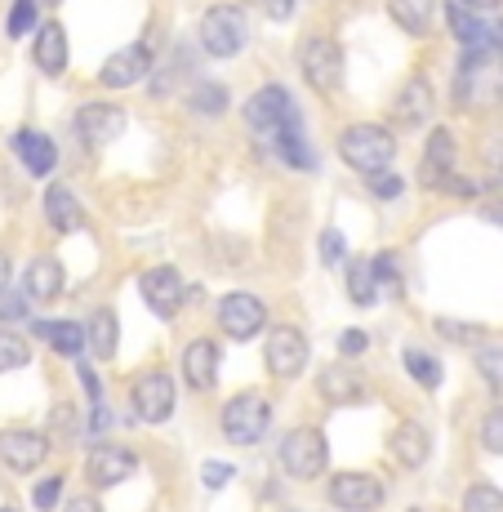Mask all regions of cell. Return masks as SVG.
<instances>
[{
    "mask_svg": "<svg viewBox=\"0 0 503 512\" xmlns=\"http://www.w3.org/2000/svg\"><path fill=\"white\" fill-rule=\"evenodd\" d=\"M14 152L23 156L27 174H36V179L54 174V165H58V147H54V139H49V134H41V130H18V134H14Z\"/></svg>",
    "mask_w": 503,
    "mask_h": 512,
    "instance_id": "cell-20",
    "label": "cell"
},
{
    "mask_svg": "<svg viewBox=\"0 0 503 512\" xmlns=\"http://www.w3.org/2000/svg\"><path fill=\"white\" fill-rule=\"evenodd\" d=\"M201 481H205V486H210V490L228 486V481H232V464H214V459H210V464L201 468Z\"/></svg>",
    "mask_w": 503,
    "mask_h": 512,
    "instance_id": "cell-41",
    "label": "cell"
},
{
    "mask_svg": "<svg viewBox=\"0 0 503 512\" xmlns=\"http://www.w3.org/2000/svg\"><path fill=\"white\" fill-rule=\"evenodd\" d=\"M370 192L379 196V201H392V196H401V179H397V174H388V170L370 174Z\"/></svg>",
    "mask_w": 503,
    "mask_h": 512,
    "instance_id": "cell-39",
    "label": "cell"
},
{
    "mask_svg": "<svg viewBox=\"0 0 503 512\" xmlns=\"http://www.w3.org/2000/svg\"><path fill=\"white\" fill-rule=\"evenodd\" d=\"M49 459V437L32 428H5L0 432V464L9 472H36Z\"/></svg>",
    "mask_w": 503,
    "mask_h": 512,
    "instance_id": "cell-11",
    "label": "cell"
},
{
    "mask_svg": "<svg viewBox=\"0 0 503 512\" xmlns=\"http://www.w3.org/2000/svg\"><path fill=\"white\" fill-rule=\"evenodd\" d=\"M147 72H152V49L147 45H125L103 63L98 85H103V90H130V85H138Z\"/></svg>",
    "mask_w": 503,
    "mask_h": 512,
    "instance_id": "cell-13",
    "label": "cell"
},
{
    "mask_svg": "<svg viewBox=\"0 0 503 512\" xmlns=\"http://www.w3.org/2000/svg\"><path fill=\"white\" fill-rule=\"evenodd\" d=\"M58 495H63V477H45V481H41V486H36V490H32V504H36V508H41V512H49V508H54V504H58Z\"/></svg>",
    "mask_w": 503,
    "mask_h": 512,
    "instance_id": "cell-38",
    "label": "cell"
},
{
    "mask_svg": "<svg viewBox=\"0 0 503 512\" xmlns=\"http://www.w3.org/2000/svg\"><path fill=\"white\" fill-rule=\"evenodd\" d=\"M437 330L446 334V339H481L477 326H455V321H437Z\"/></svg>",
    "mask_w": 503,
    "mask_h": 512,
    "instance_id": "cell-43",
    "label": "cell"
},
{
    "mask_svg": "<svg viewBox=\"0 0 503 512\" xmlns=\"http://www.w3.org/2000/svg\"><path fill=\"white\" fill-rule=\"evenodd\" d=\"M374 268V281L379 285H388L392 294H401V277H397V259H392V254H379V259L370 263Z\"/></svg>",
    "mask_w": 503,
    "mask_h": 512,
    "instance_id": "cell-37",
    "label": "cell"
},
{
    "mask_svg": "<svg viewBox=\"0 0 503 512\" xmlns=\"http://www.w3.org/2000/svg\"><path fill=\"white\" fill-rule=\"evenodd\" d=\"M299 72L317 94H334L343 85V49L334 36H308L299 49Z\"/></svg>",
    "mask_w": 503,
    "mask_h": 512,
    "instance_id": "cell-7",
    "label": "cell"
},
{
    "mask_svg": "<svg viewBox=\"0 0 503 512\" xmlns=\"http://www.w3.org/2000/svg\"><path fill=\"white\" fill-rule=\"evenodd\" d=\"M455 103L468 112L503 103V49H463L455 67Z\"/></svg>",
    "mask_w": 503,
    "mask_h": 512,
    "instance_id": "cell-1",
    "label": "cell"
},
{
    "mask_svg": "<svg viewBox=\"0 0 503 512\" xmlns=\"http://www.w3.org/2000/svg\"><path fill=\"white\" fill-rule=\"evenodd\" d=\"M388 14H392V23L406 27L410 36H428L437 0H388Z\"/></svg>",
    "mask_w": 503,
    "mask_h": 512,
    "instance_id": "cell-27",
    "label": "cell"
},
{
    "mask_svg": "<svg viewBox=\"0 0 503 512\" xmlns=\"http://www.w3.org/2000/svg\"><path fill=\"white\" fill-rule=\"evenodd\" d=\"M36 339H45L58 357H81V348H90V334L76 321H36L32 326Z\"/></svg>",
    "mask_w": 503,
    "mask_h": 512,
    "instance_id": "cell-25",
    "label": "cell"
},
{
    "mask_svg": "<svg viewBox=\"0 0 503 512\" xmlns=\"http://www.w3.org/2000/svg\"><path fill=\"white\" fill-rule=\"evenodd\" d=\"M406 370H410L414 383H423V388H441V361L428 357V352L406 348Z\"/></svg>",
    "mask_w": 503,
    "mask_h": 512,
    "instance_id": "cell-30",
    "label": "cell"
},
{
    "mask_svg": "<svg viewBox=\"0 0 503 512\" xmlns=\"http://www.w3.org/2000/svg\"><path fill=\"white\" fill-rule=\"evenodd\" d=\"M477 370L490 388H503V348H477Z\"/></svg>",
    "mask_w": 503,
    "mask_h": 512,
    "instance_id": "cell-35",
    "label": "cell"
},
{
    "mask_svg": "<svg viewBox=\"0 0 503 512\" xmlns=\"http://www.w3.org/2000/svg\"><path fill=\"white\" fill-rule=\"evenodd\" d=\"M134 468H138L134 450H125V446H94L90 450V464H85V477H90L94 490H112V486H121L125 477H134Z\"/></svg>",
    "mask_w": 503,
    "mask_h": 512,
    "instance_id": "cell-14",
    "label": "cell"
},
{
    "mask_svg": "<svg viewBox=\"0 0 503 512\" xmlns=\"http://www.w3.org/2000/svg\"><path fill=\"white\" fill-rule=\"evenodd\" d=\"M366 348H370V334H366V330H343V339H339V352H343V357H361Z\"/></svg>",
    "mask_w": 503,
    "mask_h": 512,
    "instance_id": "cell-40",
    "label": "cell"
},
{
    "mask_svg": "<svg viewBox=\"0 0 503 512\" xmlns=\"http://www.w3.org/2000/svg\"><path fill=\"white\" fill-rule=\"evenodd\" d=\"M348 294H352V303H361V308H370V303H374L379 281H374L370 263H352V268H348Z\"/></svg>",
    "mask_w": 503,
    "mask_h": 512,
    "instance_id": "cell-31",
    "label": "cell"
},
{
    "mask_svg": "<svg viewBox=\"0 0 503 512\" xmlns=\"http://www.w3.org/2000/svg\"><path fill=\"white\" fill-rule=\"evenodd\" d=\"M272 152L281 156V161L290 165V170H312V165H317V152H312L308 139H303V121H299V125H290V130H285L281 139L272 143Z\"/></svg>",
    "mask_w": 503,
    "mask_h": 512,
    "instance_id": "cell-28",
    "label": "cell"
},
{
    "mask_svg": "<svg viewBox=\"0 0 503 512\" xmlns=\"http://www.w3.org/2000/svg\"><path fill=\"white\" fill-rule=\"evenodd\" d=\"M330 504L343 512H374L383 504V486L370 472H339L330 477Z\"/></svg>",
    "mask_w": 503,
    "mask_h": 512,
    "instance_id": "cell-12",
    "label": "cell"
},
{
    "mask_svg": "<svg viewBox=\"0 0 503 512\" xmlns=\"http://www.w3.org/2000/svg\"><path fill=\"white\" fill-rule=\"evenodd\" d=\"M45 5H63V0H45Z\"/></svg>",
    "mask_w": 503,
    "mask_h": 512,
    "instance_id": "cell-51",
    "label": "cell"
},
{
    "mask_svg": "<svg viewBox=\"0 0 503 512\" xmlns=\"http://www.w3.org/2000/svg\"><path fill=\"white\" fill-rule=\"evenodd\" d=\"M36 14H41V0H14V5H9V23H5V32L14 36H27V32H36Z\"/></svg>",
    "mask_w": 503,
    "mask_h": 512,
    "instance_id": "cell-32",
    "label": "cell"
},
{
    "mask_svg": "<svg viewBox=\"0 0 503 512\" xmlns=\"http://www.w3.org/2000/svg\"><path fill=\"white\" fill-rule=\"evenodd\" d=\"M459 5H468V9H499L503 0H459Z\"/></svg>",
    "mask_w": 503,
    "mask_h": 512,
    "instance_id": "cell-48",
    "label": "cell"
},
{
    "mask_svg": "<svg viewBox=\"0 0 503 512\" xmlns=\"http://www.w3.org/2000/svg\"><path fill=\"white\" fill-rule=\"evenodd\" d=\"M23 294L36 303H49L63 294V263L49 259V254H41V259L27 263V277H23Z\"/></svg>",
    "mask_w": 503,
    "mask_h": 512,
    "instance_id": "cell-22",
    "label": "cell"
},
{
    "mask_svg": "<svg viewBox=\"0 0 503 512\" xmlns=\"http://www.w3.org/2000/svg\"><path fill=\"white\" fill-rule=\"evenodd\" d=\"M388 450H392V459H397L401 468L414 472V468L428 464V455H432V437H428V428H419V423H410V419H406L397 432H392Z\"/></svg>",
    "mask_w": 503,
    "mask_h": 512,
    "instance_id": "cell-18",
    "label": "cell"
},
{
    "mask_svg": "<svg viewBox=\"0 0 503 512\" xmlns=\"http://www.w3.org/2000/svg\"><path fill=\"white\" fill-rule=\"evenodd\" d=\"M486 219H495V223H503V201L495 205V210H486Z\"/></svg>",
    "mask_w": 503,
    "mask_h": 512,
    "instance_id": "cell-50",
    "label": "cell"
},
{
    "mask_svg": "<svg viewBox=\"0 0 503 512\" xmlns=\"http://www.w3.org/2000/svg\"><path fill=\"white\" fill-rule=\"evenodd\" d=\"M463 512H503V490H495V486H472L468 495H463Z\"/></svg>",
    "mask_w": 503,
    "mask_h": 512,
    "instance_id": "cell-34",
    "label": "cell"
},
{
    "mask_svg": "<svg viewBox=\"0 0 503 512\" xmlns=\"http://www.w3.org/2000/svg\"><path fill=\"white\" fill-rule=\"evenodd\" d=\"M85 334H90V352L98 361H112L116 357V343H121V321H116L112 308H98L90 317V326H85Z\"/></svg>",
    "mask_w": 503,
    "mask_h": 512,
    "instance_id": "cell-26",
    "label": "cell"
},
{
    "mask_svg": "<svg viewBox=\"0 0 503 512\" xmlns=\"http://www.w3.org/2000/svg\"><path fill=\"white\" fill-rule=\"evenodd\" d=\"M432 112V85L428 76H410L406 85H401L397 103H392V116H397L401 125H423Z\"/></svg>",
    "mask_w": 503,
    "mask_h": 512,
    "instance_id": "cell-23",
    "label": "cell"
},
{
    "mask_svg": "<svg viewBox=\"0 0 503 512\" xmlns=\"http://www.w3.org/2000/svg\"><path fill=\"white\" fill-rule=\"evenodd\" d=\"M183 379L192 392H210L219 379V343L214 339H192L183 352Z\"/></svg>",
    "mask_w": 503,
    "mask_h": 512,
    "instance_id": "cell-17",
    "label": "cell"
},
{
    "mask_svg": "<svg viewBox=\"0 0 503 512\" xmlns=\"http://www.w3.org/2000/svg\"><path fill=\"white\" fill-rule=\"evenodd\" d=\"M27 312V299H18V294H9L5 303H0V321H18Z\"/></svg>",
    "mask_w": 503,
    "mask_h": 512,
    "instance_id": "cell-44",
    "label": "cell"
},
{
    "mask_svg": "<svg viewBox=\"0 0 503 512\" xmlns=\"http://www.w3.org/2000/svg\"><path fill=\"white\" fill-rule=\"evenodd\" d=\"M276 455H281V468L290 472V477H299V481H312V477H321V472L330 468V446H325L321 428L285 432V441H281Z\"/></svg>",
    "mask_w": 503,
    "mask_h": 512,
    "instance_id": "cell-6",
    "label": "cell"
},
{
    "mask_svg": "<svg viewBox=\"0 0 503 512\" xmlns=\"http://www.w3.org/2000/svg\"><path fill=\"white\" fill-rule=\"evenodd\" d=\"M219 330L228 334V339H254L263 326H268V303L263 299H254V294H245V290H236V294H223L219 299Z\"/></svg>",
    "mask_w": 503,
    "mask_h": 512,
    "instance_id": "cell-8",
    "label": "cell"
},
{
    "mask_svg": "<svg viewBox=\"0 0 503 512\" xmlns=\"http://www.w3.org/2000/svg\"><path fill=\"white\" fill-rule=\"evenodd\" d=\"M250 41V18L241 5H210L201 14V45L210 58H236Z\"/></svg>",
    "mask_w": 503,
    "mask_h": 512,
    "instance_id": "cell-4",
    "label": "cell"
},
{
    "mask_svg": "<svg viewBox=\"0 0 503 512\" xmlns=\"http://www.w3.org/2000/svg\"><path fill=\"white\" fill-rule=\"evenodd\" d=\"M63 512H103V508H98L94 499H72V504H67Z\"/></svg>",
    "mask_w": 503,
    "mask_h": 512,
    "instance_id": "cell-47",
    "label": "cell"
},
{
    "mask_svg": "<svg viewBox=\"0 0 503 512\" xmlns=\"http://www.w3.org/2000/svg\"><path fill=\"white\" fill-rule=\"evenodd\" d=\"M228 85H214V81H201L192 90V98H187V107H192V112H201V116H223L228 112Z\"/></svg>",
    "mask_w": 503,
    "mask_h": 512,
    "instance_id": "cell-29",
    "label": "cell"
},
{
    "mask_svg": "<svg viewBox=\"0 0 503 512\" xmlns=\"http://www.w3.org/2000/svg\"><path fill=\"white\" fill-rule=\"evenodd\" d=\"M5 290H9V259L0 254V294H5Z\"/></svg>",
    "mask_w": 503,
    "mask_h": 512,
    "instance_id": "cell-49",
    "label": "cell"
},
{
    "mask_svg": "<svg viewBox=\"0 0 503 512\" xmlns=\"http://www.w3.org/2000/svg\"><path fill=\"white\" fill-rule=\"evenodd\" d=\"M27 361H32L27 339H18L14 330H0V374H5V370H23Z\"/></svg>",
    "mask_w": 503,
    "mask_h": 512,
    "instance_id": "cell-33",
    "label": "cell"
},
{
    "mask_svg": "<svg viewBox=\"0 0 503 512\" xmlns=\"http://www.w3.org/2000/svg\"><path fill=\"white\" fill-rule=\"evenodd\" d=\"M268 14L281 23V18H290L294 14V0H268Z\"/></svg>",
    "mask_w": 503,
    "mask_h": 512,
    "instance_id": "cell-46",
    "label": "cell"
},
{
    "mask_svg": "<svg viewBox=\"0 0 503 512\" xmlns=\"http://www.w3.org/2000/svg\"><path fill=\"white\" fill-rule=\"evenodd\" d=\"M32 63L41 67L45 76H63V67H67V32H63V23H41V32H36V41H32Z\"/></svg>",
    "mask_w": 503,
    "mask_h": 512,
    "instance_id": "cell-21",
    "label": "cell"
},
{
    "mask_svg": "<svg viewBox=\"0 0 503 512\" xmlns=\"http://www.w3.org/2000/svg\"><path fill=\"white\" fill-rule=\"evenodd\" d=\"M317 392L330 406H352V401L366 397V383H361V374L352 366H325L317 374Z\"/></svg>",
    "mask_w": 503,
    "mask_h": 512,
    "instance_id": "cell-19",
    "label": "cell"
},
{
    "mask_svg": "<svg viewBox=\"0 0 503 512\" xmlns=\"http://www.w3.org/2000/svg\"><path fill=\"white\" fill-rule=\"evenodd\" d=\"M245 125H250V134L259 139V147H272L290 125H299V107H294L290 90L263 85V90L245 103Z\"/></svg>",
    "mask_w": 503,
    "mask_h": 512,
    "instance_id": "cell-3",
    "label": "cell"
},
{
    "mask_svg": "<svg viewBox=\"0 0 503 512\" xmlns=\"http://www.w3.org/2000/svg\"><path fill=\"white\" fill-rule=\"evenodd\" d=\"M81 383H85V392H90V401L98 406V401H103V388H98V379H94L90 366H81Z\"/></svg>",
    "mask_w": 503,
    "mask_h": 512,
    "instance_id": "cell-45",
    "label": "cell"
},
{
    "mask_svg": "<svg viewBox=\"0 0 503 512\" xmlns=\"http://www.w3.org/2000/svg\"><path fill=\"white\" fill-rule=\"evenodd\" d=\"M130 406L143 423H165L174 415V379L161 370L138 374L134 388H130Z\"/></svg>",
    "mask_w": 503,
    "mask_h": 512,
    "instance_id": "cell-9",
    "label": "cell"
},
{
    "mask_svg": "<svg viewBox=\"0 0 503 512\" xmlns=\"http://www.w3.org/2000/svg\"><path fill=\"white\" fill-rule=\"evenodd\" d=\"M76 134L90 147H107L125 134V112L116 103H90L76 112Z\"/></svg>",
    "mask_w": 503,
    "mask_h": 512,
    "instance_id": "cell-15",
    "label": "cell"
},
{
    "mask_svg": "<svg viewBox=\"0 0 503 512\" xmlns=\"http://www.w3.org/2000/svg\"><path fill=\"white\" fill-rule=\"evenodd\" d=\"M263 361H268L272 379H299L303 366H308V339L294 326H276L268 334V348H263Z\"/></svg>",
    "mask_w": 503,
    "mask_h": 512,
    "instance_id": "cell-10",
    "label": "cell"
},
{
    "mask_svg": "<svg viewBox=\"0 0 503 512\" xmlns=\"http://www.w3.org/2000/svg\"><path fill=\"white\" fill-rule=\"evenodd\" d=\"M138 290H143L147 308H152L156 317H174L183 303V277L174 268H147L143 277H138Z\"/></svg>",
    "mask_w": 503,
    "mask_h": 512,
    "instance_id": "cell-16",
    "label": "cell"
},
{
    "mask_svg": "<svg viewBox=\"0 0 503 512\" xmlns=\"http://www.w3.org/2000/svg\"><path fill=\"white\" fill-rule=\"evenodd\" d=\"M0 512H18V508H0Z\"/></svg>",
    "mask_w": 503,
    "mask_h": 512,
    "instance_id": "cell-52",
    "label": "cell"
},
{
    "mask_svg": "<svg viewBox=\"0 0 503 512\" xmlns=\"http://www.w3.org/2000/svg\"><path fill=\"white\" fill-rule=\"evenodd\" d=\"M321 259H325V263H339V259H343V236L334 232V228L321 236Z\"/></svg>",
    "mask_w": 503,
    "mask_h": 512,
    "instance_id": "cell-42",
    "label": "cell"
},
{
    "mask_svg": "<svg viewBox=\"0 0 503 512\" xmlns=\"http://www.w3.org/2000/svg\"><path fill=\"white\" fill-rule=\"evenodd\" d=\"M339 156L348 170L357 174H383L392 165V156H397V139H392L383 125H348V130L339 134Z\"/></svg>",
    "mask_w": 503,
    "mask_h": 512,
    "instance_id": "cell-2",
    "label": "cell"
},
{
    "mask_svg": "<svg viewBox=\"0 0 503 512\" xmlns=\"http://www.w3.org/2000/svg\"><path fill=\"white\" fill-rule=\"evenodd\" d=\"M223 437L232 441V446H254V441L268 437L272 428V406L263 392H236V397L223 406Z\"/></svg>",
    "mask_w": 503,
    "mask_h": 512,
    "instance_id": "cell-5",
    "label": "cell"
},
{
    "mask_svg": "<svg viewBox=\"0 0 503 512\" xmlns=\"http://www.w3.org/2000/svg\"><path fill=\"white\" fill-rule=\"evenodd\" d=\"M481 446H486L490 455H503V406H495L481 419Z\"/></svg>",
    "mask_w": 503,
    "mask_h": 512,
    "instance_id": "cell-36",
    "label": "cell"
},
{
    "mask_svg": "<svg viewBox=\"0 0 503 512\" xmlns=\"http://www.w3.org/2000/svg\"><path fill=\"white\" fill-rule=\"evenodd\" d=\"M45 219H49V228L54 232H76L85 223V210H81V201H76V192L72 187H63V183H54L45 192Z\"/></svg>",
    "mask_w": 503,
    "mask_h": 512,
    "instance_id": "cell-24",
    "label": "cell"
}]
</instances>
